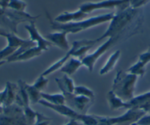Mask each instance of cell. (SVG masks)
Masks as SVG:
<instances>
[{
  "label": "cell",
  "mask_w": 150,
  "mask_h": 125,
  "mask_svg": "<svg viewBox=\"0 0 150 125\" xmlns=\"http://www.w3.org/2000/svg\"><path fill=\"white\" fill-rule=\"evenodd\" d=\"M41 100H45L49 103L53 105H65L66 104V99L63 93H41Z\"/></svg>",
  "instance_id": "7402d4cb"
},
{
  "label": "cell",
  "mask_w": 150,
  "mask_h": 125,
  "mask_svg": "<svg viewBox=\"0 0 150 125\" xmlns=\"http://www.w3.org/2000/svg\"><path fill=\"white\" fill-rule=\"evenodd\" d=\"M24 88L28 94L30 102L32 104H36L39 102L41 100V93L42 92L39 90L36 87H35L34 85H29L24 81H23Z\"/></svg>",
  "instance_id": "ffe728a7"
},
{
  "label": "cell",
  "mask_w": 150,
  "mask_h": 125,
  "mask_svg": "<svg viewBox=\"0 0 150 125\" xmlns=\"http://www.w3.org/2000/svg\"><path fill=\"white\" fill-rule=\"evenodd\" d=\"M149 2V0H130V7L133 9H138Z\"/></svg>",
  "instance_id": "4316f807"
},
{
  "label": "cell",
  "mask_w": 150,
  "mask_h": 125,
  "mask_svg": "<svg viewBox=\"0 0 150 125\" xmlns=\"http://www.w3.org/2000/svg\"><path fill=\"white\" fill-rule=\"evenodd\" d=\"M9 34V32L8 31H6L5 30H4L3 28L0 27V36L4 37V38H6L8 36V35Z\"/></svg>",
  "instance_id": "f1b7e54d"
},
{
  "label": "cell",
  "mask_w": 150,
  "mask_h": 125,
  "mask_svg": "<svg viewBox=\"0 0 150 125\" xmlns=\"http://www.w3.org/2000/svg\"><path fill=\"white\" fill-rule=\"evenodd\" d=\"M0 125H28L23 107L15 102L3 107V113L0 114Z\"/></svg>",
  "instance_id": "52a82bcc"
},
{
  "label": "cell",
  "mask_w": 150,
  "mask_h": 125,
  "mask_svg": "<svg viewBox=\"0 0 150 125\" xmlns=\"http://www.w3.org/2000/svg\"><path fill=\"white\" fill-rule=\"evenodd\" d=\"M129 3L130 0H102L100 2L83 3L80 5L79 9L87 14L97 10L102 9L116 8L117 11H121L130 7Z\"/></svg>",
  "instance_id": "ba28073f"
},
{
  "label": "cell",
  "mask_w": 150,
  "mask_h": 125,
  "mask_svg": "<svg viewBox=\"0 0 150 125\" xmlns=\"http://www.w3.org/2000/svg\"><path fill=\"white\" fill-rule=\"evenodd\" d=\"M11 0H0V8L6 9L8 8V5Z\"/></svg>",
  "instance_id": "83f0119b"
},
{
  "label": "cell",
  "mask_w": 150,
  "mask_h": 125,
  "mask_svg": "<svg viewBox=\"0 0 150 125\" xmlns=\"http://www.w3.org/2000/svg\"><path fill=\"white\" fill-rule=\"evenodd\" d=\"M2 91H3V98H2V106L5 107L15 102L18 91V85L11 82H7L5 89Z\"/></svg>",
  "instance_id": "9a60e30c"
},
{
  "label": "cell",
  "mask_w": 150,
  "mask_h": 125,
  "mask_svg": "<svg viewBox=\"0 0 150 125\" xmlns=\"http://www.w3.org/2000/svg\"><path fill=\"white\" fill-rule=\"evenodd\" d=\"M149 63H150V45L149 46L148 49L145 52L140 54L138 61L128 69L127 72L135 74L138 77V76L142 77L145 74V67Z\"/></svg>",
  "instance_id": "7c38bea8"
},
{
  "label": "cell",
  "mask_w": 150,
  "mask_h": 125,
  "mask_svg": "<svg viewBox=\"0 0 150 125\" xmlns=\"http://www.w3.org/2000/svg\"><path fill=\"white\" fill-rule=\"evenodd\" d=\"M130 125H138V124H137L136 123H133V124H130Z\"/></svg>",
  "instance_id": "836d02e7"
},
{
  "label": "cell",
  "mask_w": 150,
  "mask_h": 125,
  "mask_svg": "<svg viewBox=\"0 0 150 125\" xmlns=\"http://www.w3.org/2000/svg\"><path fill=\"white\" fill-rule=\"evenodd\" d=\"M6 63H7L6 60H3V61H0V67L2 66H3V65H5V64H6Z\"/></svg>",
  "instance_id": "1f68e13d"
},
{
  "label": "cell",
  "mask_w": 150,
  "mask_h": 125,
  "mask_svg": "<svg viewBox=\"0 0 150 125\" xmlns=\"http://www.w3.org/2000/svg\"><path fill=\"white\" fill-rule=\"evenodd\" d=\"M73 93L74 95L83 96V97H88V98L91 99L93 101L95 99V94L93 90L89 89L88 88L86 87V86H75Z\"/></svg>",
  "instance_id": "603a6c76"
},
{
  "label": "cell",
  "mask_w": 150,
  "mask_h": 125,
  "mask_svg": "<svg viewBox=\"0 0 150 125\" xmlns=\"http://www.w3.org/2000/svg\"><path fill=\"white\" fill-rule=\"evenodd\" d=\"M137 32H132V31H129V32H125L124 33L120 34L119 35H116L115 37H112V38H108L106 41H105L104 44H102L100 47H98L93 53L91 54H87L84 58L82 60V63H83V66H86V68L88 69V71L90 72H92L94 68V66L96 64V63L97 62V60L109 49L110 48L114 45L116 43L119 42L121 40V38L125 37L126 38H129L132 35H135Z\"/></svg>",
  "instance_id": "5b68a950"
},
{
  "label": "cell",
  "mask_w": 150,
  "mask_h": 125,
  "mask_svg": "<svg viewBox=\"0 0 150 125\" xmlns=\"http://www.w3.org/2000/svg\"><path fill=\"white\" fill-rule=\"evenodd\" d=\"M3 113V107L0 105V114H2Z\"/></svg>",
  "instance_id": "d6a6232c"
},
{
  "label": "cell",
  "mask_w": 150,
  "mask_h": 125,
  "mask_svg": "<svg viewBox=\"0 0 150 125\" xmlns=\"http://www.w3.org/2000/svg\"><path fill=\"white\" fill-rule=\"evenodd\" d=\"M146 113L140 109H128L123 115L116 117L97 116L96 125H130L136 123Z\"/></svg>",
  "instance_id": "8992f818"
},
{
  "label": "cell",
  "mask_w": 150,
  "mask_h": 125,
  "mask_svg": "<svg viewBox=\"0 0 150 125\" xmlns=\"http://www.w3.org/2000/svg\"><path fill=\"white\" fill-rule=\"evenodd\" d=\"M38 103L41 105L47 107V108L54 110V112L61 115V116L69 118L70 119H74V120H77L78 121V119L80 113L72 109L71 107L68 106L67 105H53L51 104V103L47 102L44 100H41Z\"/></svg>",
  "instance_id": "8fae6325"
},
{
  "label": "cell",
  "mask_w": 150,
  "mask_h": 125,
  "mask_svg": "<svg viewBox=\"0 0 150 125\" xmlns=\"http://www.w3.org/2000/svg\"><path fill=\"white\" fill-rule=\"evenodd\" d=\"M42 50H41V49L38 48L37 46H35V47L30 48L29 49H27V51L23 52L22 54L17 56L15 58L8 61V63H15V62H21L31 60L32 58H34V57H38V56H40L42 54Z\"/></svg>",
  "instance_id": "ac0fdd59"
},
{
  "label": "cell",
  "mask_w": 150,
  "mask_h": 125,
  "mask_svg": "<svg viewBox=\"0 0 150 125\" xmlns=\"http://www.w3.org/2000/svg\"><path fill=\"white\" fill-rule=\"evenodd\" d=\"M66 99V105L80 113H86L89 106L93 103V100L83 96L74 95L73 93L62 91Z\"/></svg>",
  "instance_id": "9c48e42d"
},
{
  "label": "cell",
  "mask_w": 150,
  "mask_h": 125,
  "mask_svg": "<svg viewBox=\"0 0 150 125\" xmlns=\"http://www.w3.org/2000/svg\"><path fill=\"white\" fill-rule=\"evenodd\" d=\"M68 33L63 31L47 34L45 38L52 45L56 46L63 50H69V44L67 40Z\"/></svg>",
  "instance_id": "5bb4252c"
},
{
  "label": "cell",
  "mask_w": 150,
  "mask_h": 125,
  "mask_svg": "<svg viewBox=\"0 0 150 125\" xmlns=\"http://www.w3.org/2000/svg\"><path fill=\"white\" fill-rule=\"evenodd\" d=\"M52 119L50 118L44 116L42 113H39L37 112L35 121L33 125H49Z\"/></svg>",
  "instance_id": "484cf974"
},
{
  "label": "cell",
  "mask_w": 150,
  "mask_h": 125,
  "mask_svg": "<svg viewBox=\"0 0 150 125\" xmlns=\"http://www.w3.org/2000/svg\"><path fill=\"white\" fill-rule=\"evenodd\" d=\"M88 14L83 12L78 9L77 11H74V12H64L63 13L60 14L57 17L54 18V20L55 22L60 23V24H66V23L76 22V21H80L82 20L87 18Z\"/></svg>",
  "instance_id": "4fadbf2b"
},
{
  "label": "cell",
  "mask_w": 150,
  "mask_h": 125,
  "mask_svg": "<svg viewBox=\"0 0 150 125\" xmlns=\"http://www.w3.org/2000/svg\"><path fill=\"white\" fill-rule=\"evenodd\" d=\"M114 15L115 13H110L91 17L88 18H85L80 21L66 23V24H60V23L55 22L54 20H52L51 17L49 14H47V16L50 20L51 27L53 30H57V31H63V32H67L68 34H75L82 32L83 30L91 28V27H96L99 24H103V23L110 21Z\"/></svg>",
  "instance_id": "7a4b0ae2"
},
{
  "label": "cell",
  "mask_w": 150,
  "mask_h": 125,
  "mask_svg": "<svg viewBox=\"0 0 150 125\" xmlns=\"http://www.w3.org/2000/svg\"><path fill=\"white\" fill-rule=\"evenodd\" d=\"M55 81L57 85L60 88L61 92L66 91L69 92V93H74V90L75 88L74 80L68 75L64 74L63 78L61 79L56 78Z\"/></svg>",
  "instance_id": "44dd1931"
},
{
  "label": "cell",
  "mask_w": 150,
  "mask_h": 125,
  "mask_svg": "<svg viewBox=\"0 0 150 125\" xmlns=\"http://www.w3.org/2000/svg\"><path fill=\"white\" fill-rule=\"evenodd\" d=\"M121 51L120 50H117V51L114 52L110 56L109 58L108 59L107 62L104 65V66L99 71V74L100 75H105V74H108L110 71H112L114 67L116 66V64H117L118 60H119L121 57Z\"/></svg>",
  "instance_id": "d6986e66"
},
{
  "label": "cell",
  "mask_w": 150,
  "mask_h": 125,
  "mask_svg": "<svg viewBox=\"0 0 150 125\" xmlns=\"http://www.w3.org/2000/svg\"><path fill=\"white\" fill-rule=\"evenodd\" d=\"M27 6V3L22 0H11L8 8L19 12H25Z\"/></svg>",
  "instance_id": "cb8c5ba5"
},
{
  "label": "cell",
  "mask_w": 150,
  "mask_h": 125,
  "mask_svg": "<svg viewBox=\"0 0 150 125\" xmlns=\"http://www.w3.org/2000/svg\"><path fill=\"white\" fill-rule=\"evenodd\" d=\"M138 9H133L131 7L126 9L117 11L113 18L110 21L108 29L103 35L95 39L96 42L105 38H112L125 32H138L142 24V16H139L135 21L134 19L138 16Z\"/></svg>",
  "instance_id": "6da1fadb"
},
{
  "label": "cell",
  "mask_w": 150,
  "mask_h": 125,
  "mask_svg": "<svg viewBox=\"0 0 150 125\" xmlns=\"http://www.w3.org/2000/svg\"><path fill=\"white\" fill-rule=\"evenodd\" d=\"M49 83V80L46 77H44V75L41 74L39 77H38L37 80H35L34 85L35 87L37 88L39 90H41L42 92V90L47 87V85Z\"/></svg>",
  "instance_id": "d4e9b609"
},
{
  "label": "cell",
  "mask_w": 150,
  "mask_h": 125,
  "mask_svg": "<svg viewBox=\"0 0 150 125\" xmlns=\"http://www.w3.org/2000/svg\"><path fill=\"white\" fill-rule=\"evenodd\" d=\"M64 125H81L80 124V122L77 121V120H74V119H70L69 122L66 124Z\"/></svg>",
  "instance_id": "f546056e"
},
{
  "label": "cell",
  "mask_w": 150,
  "mask_h": 125,
  "mask_svg": "<svg viewBox=\"0 0 150 125\" xmlns=\"http://www.w3.org/2000/svg\"><path fill=\"white\" fill-rule=\"evenodd\" d=\"M40 16H33L27 12H19L10 8H0V27L8 32L17 34V27L24 22H35Z\"/></svg>",
  "instance_id": "277c9868"
},
{
  "label": "cell",
  "mask_w": 150,
  "mask_h": 125,
  "mask_svg": "<svg viewBox=\"0 0 150 125\" xmlns=\"http://www.w3.org/2000/svg\"><path fill=\"white\" fill-rule=\"evenodd\" d=\"M2 98H3V91H0V105L2 106Z\"/></svg>",
  "instance_id": "4dcf8cb0"
},
{
  "label": "cell",
  "mask_w": 150,
  "mask_h": 125,
  "mask_svg": "<svg viewBox=\"0 0 150 125\" xmlns=\"http://www.w3.org/2000/svg\"><path fill=\"white\" fill-rule=\"evenodd\" d=\"M137 80L138 76L120 70L113 80L111 90L123 101L129 102L134 97Z\"/></svg>",
  "instance_id": "3957f363"
},
{
  "label": "cell",
  "mask_w": 150,
  "mask_h": 125,
  "mask_svg": "<svg viewBox=\"0 0 150 125\" xmlns=\"http://www.w3.org/2000/svg\"><path fill=\"white\" fill-rule=\"evenodd\" d=\"M35 23V22H30L29 24L24 26L27 32L30 34V39L35 43L36 46L41 49L43 52L48 51L49 48L52 47V44L40 34Z\"/></svg>",
  "instance_id": "30bf717a"
},
{
  "label": "cell",
  "mask_w": 150,
  "mask_h": 125,
  "mask_svg": "<svg viewBox=\"0 0 150 125\" xmlns=\"http://www.w3.org/2000/svg\"><path fill=\"white\" fill-rule=\"evenodd\" d=\"M107 101L110 110H119V109H129L128 102H125L115 94L112 90H110L107 94Z\"/></svg>",
  "instance_id": "2e32d148"
},
{
  "label": "cell",
  "mask_w": 150,
  "mask_h": 125,
  "mask_svg": "<svg viewBox=\"0 0 150 125\" xmlns=\"http://www.w3.org/2000/svg\"><path fill=\"white\" fill-rule=\"evenodd\" d=\"M83 66L82 60L76 57H71L60 69V72L64 73L68 76H71L77 72V70Z\"/></svg>",
  "instance_id": "e0dca14e"
}]
</instances>
